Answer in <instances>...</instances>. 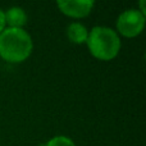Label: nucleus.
I'll return each mask as SVG.
<instances>
[{
  "mask_svg": "<svg viewBox=\"0 0 146 146\" xmlns=\"http://www.w3.org/2000/svg\"><path fill=\"white\" fill-rule=\"evenodd\" d=\"M66 33L68 40L72 44L83 45V44H86L88 37V28L81 22H72L67 27Z\"/></svg>",
  "mask_w": 146,
  "mask_h": 146,
  "instance_id": "nucleus-6",
  "label": "nucleus"
},
{
  "mask_svg": "<svg viewBox=\"0 0 146 146\" xmlns=\"http://www.w3.org/2000/svg\"><path fill=\"white\" fill-rule=\"evenodd\" d=\"M4 17L7 27L10 28H25L28 21L27 13L21 7H10L9 9L4 10Z\"/></svg>",
  "mask_w": 146,
  "mask_h": 146,
  "instance_id": "nucleus-5",
  "label": "nucleus"
},
{
  "mask_svg": "<svg viewBox=\"0 0 146 146\" xmlns=\"http://www.w3.org/2000/svg\"><path fill=\"white\" fill-rule=\"evenodd\" d=\"M146 23V15L137 8L126 9L118 15L115 22V32L126 38L137 37L142 33Z\"/></svg>",
  "mask_w": 146,
  "mask_h": 146,
  "instance_id": "nucleus-3",
  "label": "nucleus"
},
{
  "mask_svg": "<svg viewBox=\"0 0 146 146\" xmlns=\"http://www.w3.org/2000/svg\"><path fill=\"white\" fill-rule=\"evenodd\" d=\"M44 146H76V144L71 137L58 135V136H54L50 140H48Z\"/></svg>",
  "mask_w": 146,
  "mask_h": 146,
  "instance_id": "nucleus-7",
  "label": "nucleus"
},
{
  "mask_svg": "<svg viewBox=\"0 0 146 146\" xmlns=\"http://www.w3.org/2000/svg\"><path fill=\"white\" fill-rule=\"evenodd\" d=\"M33 51L32 36L25 28L7 27L0 33V58L7 63L26 62Z\"/></svg>",
  "mask_w": 146,
  "mask_h": 146,
  "instance_id": "nucleus-1",
  "label": "nucleus"
},
{
  "mask_svg": "<svg viewBox=\"0 0 146 146\" xmlns=\"http://www.w3.org/2000/svg\"><path fill=\"white\" fill-rule=\"evenodd\" d=\"M7 28V23H5V17H4V10L0 8V33Z\"/></svg>",
  "mask_w": 146,
  "mask_h": 146,
  "instance_id": "nucleus-8",
  "label": "nucleus"
},
{
  "mask_svg": "<svg viewBox=\"0 0 146 146\" xmlns=\"http://www.w3.org/2000/svg\"><path fill=\"white\" fill-rule=\"evenodd\" d=\"M86 46L95 59L101 62H110L118 56L122 48V41L114 28L106 26H95L88 30Z\"/></svg>",
  "mask_w": 146,
  "mask_h": 146,
  "instance_id": "nucleus-2",
  "label": "nucleus"
},
{
  "mask_svg": "<svg viewBox=\"0 0 146 146\" xmlns=\"http://www.w3.org/2000/svg\"><path fill=\"white\" fill-rule=\"evenodd\" d=\"M59 12L72 19H83L88 17L95 7L92 0H59L56 1Z\"/></svg>",
  "mask_w": 146,
  "mask_h": 146,
  "instance_id": "nucleus-4",
  "label": "nucleus"
}]
</instances>
